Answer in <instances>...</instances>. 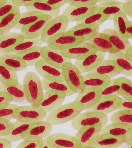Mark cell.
<instances>
[{
  "instance_id": "cell-1",
  "label": "cell",
  "mask_w": 132,
  "mask_h": 148,
  "mask_svg": "<svg viewBox=\"0 0 132 148\" xmlns=\"http://www.w3.org/2000/svg\"><path fill=\"white\" fill-rule=\"evenodd\" d=\"M83 111L82 107L74 101L61 105L47 114L45 121L52 125H60L72 121Z\"/></svg>"
},
{
  "instance_id": "cell-2",
  "label": "cell",
  "mask_w": 132,
  "mask_h": 148,
  "mask_svg": "<svg viewBox=\"0 0 132 148\" xmlns=\"http://www.w3.org/2000/svg\"><path fill=\"white\" fill-rule=\"evenodd\" d=\"M23 85L28 102L32 106L39 107L44 92L39 77L34 72H29L24 76Z\"/></svg>"
},
{
  "instance_id": "cell-3",
  "label": "cell",
  "mask_w": 132,
  "mask_h": 148,
  "mask_svg": "<svg viewBox=\"0 0 132 148\" xmlns=\"http://www.w3.org/2000/svg\"><path fill=\"white\" fill-rule=\"evenodd\" d=\"M64 81L75 93L79 94L85 88L83 75L74 64L68 62L63 68Z\"/></svg>"
},
{
  "instance_id": "cell-4",
  "label": "cell",
  "mask_w": 132,
  "mask_h": 148,
  "mask_svg": "<svg viewBox=\"0 0 132 148\" xmlns=\"http://www.w3.org/2000/svg\"><path fill=\"white\" fill-rule=\"evenodd\" d=\"M108 121L107 115L97 111L81 113L72 121V126L78 131L81 127L102 124L105 127Z\"/></svg>"
},
{
  "instance_id": "cell-5",
  "label": "cell",
  "mask_w": 132,
  "mask_h": 148,
  "mask_svg": "<svg viewBox=\"0 0 132 148\" xmlns=\"http://www.w3.org/2000/svg\"><path fill=\"white\" fill-rule=\"evenodd\" d=\"M69 23L68 18L62 14L52 18L44 27L41 34L40 38L43 43L46 44L52 37L67 31Z\"/></svg>"
},
{
  "instance_id": "cell-6",
  "label": "cell",
  "mask_w": 132,
  "mask_h": 148,
  "mask_svg": "<svg viewBox=\"0 0 132 148\" xmlns=\"http://www.w3.org/2000/svg\"><path fill=\"white\" fill-rule=\"evenodd\" d=\"M47 112L39 107L23 106L17 107L14 113V119L23 122H35L46 118Z\"/></svg>"
},
{
  "instance_id": "cell-7",
  "label": "cell",
  "mask_w": 132,
  "mask_h": 148,
  "mask_svg": "<svg viewBox=\"0 0 132 148\" xmlns=\"http://www.w3.org/2000/svg\"><path fill=\"white\" fill-rule=\"evenodd\" d=\"M126 139L127 136L117 137L101 133L94 138L85 148H118L126 143Z\"/></svg>"
},
{
  "instance_id": "cell-8",
  "label": "cell",
  "mask_w": 132,
  "mask_h": 148,
  "mask_svg": "<svg viewBox=\"0 0 132 148\" xmlns=\"http://www.w3.org/2000/svg\"><path fill=\"white\" fill-rule=\"evenodd\" d=\"M66 32L60 33L49 39L46 43L47 46L53 49L63 51L84 42L72 35L67 34Z\"/></svg>"
},
{
  "instance_id": "cell-9",
  "label": "cell",
  "mask_w": 132,
  "mask_h": 148,
  "mask_svg": "<svg viewBox=\"0 0 132 148\" xmlns=\"http://www.w3.org/2000/svg\"><path fill=\"white\" fill-rule=\"evenodd\" d=\"M52 148H79L82 145L75 136L64 133H54L47 137Z\"/></svg>"
},
{
  "instance_id": "cell-10",
  "label": "cell",
  "mask_w": 132,
  "mask_h": 148,
  "mask_svg": "<svg viewBox=\"0 0 132 148\" xmlns=\"http://www.w3.org/2000/svg\"><path fill=\"white\" fill-rule=\"evenodd\" d=\"M122 99V97L117 95L101 97L95 105L86 111H97L107 115L119 109Z\"/></svg>"
},
{
  "instance_id": "cell-11",
  "label": "cell",
  "mask_w": 132,
  "mask_h": 148,
  "mask_svg": "<svg viewBox=\"0 0 132 148\" xmlns=\"http://www.w3.org/2000/svg\"><path fill=\"white\" fill-rule=\"evenodd\" d=\"M102 89L99 88H85L82 92L78 94L74 101L82 107L83 110H86L95 105L100 99Z\"/></svg>"
},
{
  "instance_id": "cell-12",
  "label": "cell",
  "mask_w": 132,
  "mask_h": 148,
  "mask_svg": "<svg viewBox=\"0 0 132 148\" xmlns=\"http://www.w3.org/2000/svg\"><path fill=\"white\" fill-rule=\"evenodd\" d=\"M67 97L63 93L55 90L45 91L39 107L47 113L62 105Z\"/></svg>"
},
{
  "instance_id": "cell-13",
  "label": "cell",
  "mask_w": 132,
  "mask_h": 148,
  "mask_svg": "<svg viewBox=\"0 0 132 148\" xmlns=\"http://www.w3.org/2000/svg\"><path fill=\"white\" fill-rule=\"evenodd\" d=\"M34 67L37 73L44 79L51 81H64L62 69L51 65L43 59L38 61Z\"/></svg>"
},
{
  "instance_id": "cell-14",
  "label": "cell",
  "mask_w": 132,
  "mask_h": 148,
  "mask_svg": "<svg viewBox=\"0 0 132 148\" xmlns=\"http://www.w3.org/2000/svg\"><path fill=\"white\" fill-rule=\"evenodd\" d=\"M105 53L96 51L81 60H76L74 65L82 73H88L96 68L104 59Z\"/></svg>"
},
{
  "instance_id": "cell-15",
  "label": "cell",
  "mask_w": 132,
  "mask_h": 148,
  "mask_svg": "<svg viewBox=\"0 0 132 148\" xmlns=\"http://www.w3.org/2000/svg\"><path fill=\"white\" fill-rule=\"evenodd\" d=\"M100 26L96 24L88 25L77 23V25L66 31V33L72 35L84 42H86L99 33Z\"/></svg>"
},
{
  "instance_id": "cell-16",
  "label": "cell",
  "mask_w": 132,
  "mask_h": 148,
  "mask_svg": "<svg viewBox=\"0 0 132 148\" xmlns=\"http://www.w3.org/2000/svg\"><path fill=\"white\" fill-rule=\"evenodd\" d=\"M52 125L47 121L35 122L22 136L23 139L47 138L52 130Z\"/></svg>"
},
{
  "instance_id": "cell-17",
  "label": "cell",
  "mask_w": 132,
  "mask_h": 148,
  "mask_svg": "<svg viewBox=\"0 0 132 148\" xmlns=\"http://www.w3.org/2000/svg\"><path fill=\"white\" fill-rule=\"evenodd\" d=\"M60 51L68 59L78 60L83 59L88 55L97 51V50L92 44L84 41L67 49Z\"/></svg>"
},
{
  "instance_id": "cell-18",
  "label": "cell",
  "mask_w": 132,
  "mask_h": 148,
  "mask_svg": "<svg viewBox=\"0 0 132 148\" xmlns=\"http://www.w3.org/2000/svg\"><path fill=\"white\" fill-rule=\"evenodd\" d=\"M41 51L42 59L59 69H62L66 63L72 62V60L64 56L60 51L53 49L47 45L42 46Z\"/></svg>"
},
{
  "instance_id": "cell-19",
  "label": "cell",
  "mask_w": 132,
  "mask_h": 148,
  "mask_svg": "<svg viewBox=\"0 0 132 148\" xmlns=\"http://www.w3.org/2000/svg\"><path fill=\"white\" fill-rule=\"evenodd\" d=\"M97 5L91 6L69 5L62 13L68 18L69 22H78L83 20L97 9Z\"/></svg>"
},
{
  "instance_id": "cell-20",
  "label": "cell",
  "mask_w": 132,
  "mask_h": 148,
  "mask_svg": "<svg viewBox=\"0 0 132 148\" xmlns=\"http://www.w3.org/2000/svg\"><path fill=\"white\" fill-rule=\"evenodd\" d=\"M52 18L51 16L46 15L34 23L23 27L20 33L25 39H34L40 38L44 27Z\"/></svg>"
},
{
  "instance_id": "cell-21",
  "label": "cell",
  "mask_w": 132,
  "mask_h": 148,
  "mask_svg": "<svg viewBox=\"0 0 132 148\" xmlns=\"http://www.w3.org/2000/svg\"><path fill=\"white\" fill-rule=\"evenodd\" d=\"M102 33L119 52L125 53L131 45L128 39L122 37L115 29H106Z\"/></svg>"
},
{
  "instance_id": "cell-22",
  "label": "cell",
  "mask_w": 132,
  "mask_h": 148,
  "mask_svg": "<svg viewBox=\"0 0 132 148\" xmlns=\"http://www.w3.org/2000/svg\"><path fill=\"white\" fill-rule=\"evenodd\" d=\"M24 39L20 33L9 32L0 35V55L9 53L15 45Z\"/></svg>"
},
{
  "instance_id": "cell-23",
  "label": "cell",
  "mask_w": 132,
  "mask_h": 148,
  "mask_svg": "<svg viewBox=\"0 0 132 148\" xmlns=\"http://www.w3.org/2000/svg\"><path fill=\"white\" fill-rule=\"evenodd\" d=\"M103 127L102 124L81 127L75 134V137L82 144V148H85L94 138L101 133Z\"/></svg>"
},
{
  "instance_id": "cell-24",
  "label": "cell",
  "mask_w": 132,
  "mask_h": 148,
  "mask_svg": "<svg viewBox=\"0 0 132 148\" xmlns=\"http://www.w3.org/2000/svg\"><path fill=\"white\" fill-rule=\"evenodd\" d=\"M20 12L19 7L16 6L11 12L0 18V35L9 33L18 23Z\"/></svg>"
},
{
  "instance_id": "cell-25",
  "label": "cell",
  "mask_w": 132,
  "mask_h": 148,
  "mask_svg": "<svg viewBox=\"0 0 132 148\" xmlns=\"http://www.w3.org/2000/svg\"><path fill=\"white\" fill-rule=\"evenodd\" d=\"M0 63L16 72L23 71L27 68L25 62L18 56L11 53L0 55Z\"/></svg>"
},
{
  "instance_id": "cell-26",
  "label": "cell",
  "mask_w": 132,
  "mask_h": 148,
  "mask_svg": "<svg viewBox=\"0 0 132 148\" xmlns=\"http://www.w3.org/2000/svg\"><path fill=\"white\" fill-rule=\"evenodd\" d=\"M85 88L103 89L110 83L111 79L95 73H88L83 75Z\"/></svg>"
},
{
  "instance_id": "cell-27",
  "label": "cell",
  "mask_w": 132,
  "mask_h": 148,
  "mask_svg": "<svg viewBox=\"0 0 132 148\" xmlns=\"http://www.w3.org/2000/svg\"><path fill=\"white\" fill-rule=\"evenodd\" d=\"M86 42L93 45L97 51L108 54H115L119 52L105 37L102 32H99L95 37Z\"/></svg>"
},
{
  "instance_id": "cell-28",
  "label": "cell",
  "mask_w": 132,
  "mask_h": 148,
  "mask_svg": "<svg viewBox=\"0 0 132 148\" xmlns=\"http://www.w3.org/2000/svg\"><path fill=\"white\" fill-rule=\"evenodd\" d=\"M89 73H95L111 79L121 74L122 72L114 61L104 59L96 68Z\"/></svg>"
},
{
  "instance_id": "cell-29",
  "label": "cell",
  "mask_w": 132,
  "mask_h": 148,
  "mask_svg": "<svg viewBox=\"0 0 132 148\" xmlns=\"http://www.w3.org/2000/svg\"><path fill=\"white\" fill-rule=\"evenodd\" d=\"M108 59L115 62L121 71V74L128 77H132V62L126 59L122 52L109 54Z\"/></svg>"
},
{
  "instance_id": "cell-30",
  "label": "cell",
  "mask_w": 132,
  "mask_h": 148,
  "mask_svg": "<svg viewBox=\"0 0 132 148\" xmlns=\"http://www.w3.org/2000/svg\"><path fill=\"white\" fill-rule=\"evenodd\" d=\"M34 123L16 120L13 123V127L11 132L5 137L12 143L22 140V135L29 129Z\"/></svg>"
},
{
  "instance_id": "cell-31",
  "label": "cell",
  "mask_w": 132,
  "mask_h": 148,
  "mask_svg": "<svg viewBox=\"0 0 132 148\" xmlns=\"http://www.w3.org/2000/svg\"><path fill=\"white\" fill-rule=\"evenodd\" d=\"M44 91L53 90L65 94L67 96H71L75 94L73 92L65 81H51L45 79L41 80Z\"/></svg>"
},
{
  "instance_id": "cell-32",
  "label": "cell",
  "mask_w": 132,
  "mask_h": 148,
  "mask_svg": "<svg viewBox=\"0 0 132 148\" xmlns=\"http://www.w3.org/2000/svg\"><path fill=\"white\" fill-rule=\"evenodd\" d=\"M124 2L118 1H110L106 3L97 4L98 9L105 16L109 17V19L113 18L115 15L124 12L123 11Z\"/></svg>"
},
{
  "instance_id": "cell-33",
  "label": "cell",
  "mask_w": 132,
  "mask_h": 148,
  "mask_svg": "<svg viewBox=\"0 0 132 148\" xmlns=\"http://www.w3.org/2000/svg\"><path fill=\"white\" fill-rule=\"evenodd\" d=\"M131 127L130 125L125 123H111L103 127L101 133L107 134L117 137H124L127 136Z\"/></svg>"
},
{
  "instance_id": "cell-34",
  "label": "cell",
  "mask_w": 132,
  "mask_h": 148,
  "mask_svg": "<svg viewBox=\"0 0 132 148\" xmlns=\"http://www.w3.org/2000/svg\"><path fill=\"white\" fill-rule=\"evenodd\" d=\"M26 8L28 11L38 12L45 15H50L52 18L59 15L60 11V8H56L42 0L35 1Z\"/></svg>"
},
{
  "instance_id": "cell-35",
  "label": "cell",
  "mask_w": 132,
  "mask_h": 148,
  "mask_svg": "<svg viewBox=\"0 0 132 148\" xmlns=\"http://www.w3.org/2000/svg\"><path fill=\"white\" fill-rule=\"evenodd\" d=\"M1 90H4L12 97V101L20 102L27 100L23 84L19 83L16 85H6L0 83Z\"/></svg>"
},
{
  "instance_id": "cell-36",
  "label": "cell",
  "mask_w": 132,
  "mask_h": 148,
  "mask_svg": "<svg viewBox=\"0 0 132 148\" xmlns=\"http://www.w3.org/2000/svg\"><path fill=\"white\" fill-rule=\"evenodd\" d=\"M45 15L38 12L32 11H28L21 13L18 23L14 29H21L23 27L37 22Z\"/></svg>"
},
{
  "instance_id": "cell-37",
  "label": "cell",
  "mask_w": 132,
  "mask_h": 148,
  "mask_svg": "<svg viewBox=\"0 0 132 148\" xmlns=\"http://www.w3.org/2000/svg\"><path fill=\"white\" fill-rule=\"evenodd\" d=\"M41 47V46H36L16 55L25 62L27 67L34 66L38 61L42 59Z\"/></svg>"
},
{
  "instance_id": "cell-38",
  "label": "cell",
  "mask_w": 132,
  "mask_h": 148,
  "mask_svg": "<svg viewBox=\"0 0 132 148\" xmlns=\"http://www.w3.org/2000/svg\"><path fill=\"white\" fill-rule=\"evenodd\" d=\"M42 43L40 37L34 39L24 38L23 41L15 45L10 51L9 53L17 55L36 46H41Z\"/></svg>"
},
{
  "instance_id": "cell-39",
  "label": "cell",
  "mask_w": 132,
  "mask_h": 148,
  "mask_svg": "<svg viewBox=\"0 0 132 148\" xmlns=\"http://www.w3.org/2000/svg\"><path fill=\"white\" fill-rule=\"evenodd\" d=\"M17 72L11 71L0 63V83L4 85H16L19 83Z\"/></svg>"
},
{
  "instance_id": "cell-40",
  "label": "cell",
  "mask_w": 132,
  "mask_h": 148,
  "mask_svg": "<svg viewBox=\"0 0 132 148\" xmlns=\"http://www.w3.org/2000/svg\"><path fill=\"white\" fill-rule=\"evenodd\" d=\"M112 19L114 21V29L122 37L127 38V25L129 20L126 14L122 12L115 15Z\"/></svg>"
},
{
  "instance_id": "cell-41",
  "label": "cell",
  "mask_w": 132,
  "mask_h": 148,
  "mask_svg": "<svg viewBox=\"0 0 132 148\" xmlns=\"http://www.w3.org/2000/svg\"><path fill=\"white\" fill-rule=\"evenodd\" d=\"M108 19L109 17L103 14L97 8L94 12L87 16L83 20L77 22V23H84L88 25L96 24L100 26Z\"/></svg>"
},
{
  "instance_id": "cell-42",
  "label": "cell",
  "mask_w": 132,
  "mask_h": 148,
  "mask_svg": "<svg viewBox=\"0 0 132 148\" xmlns=\"http://www.w3.org/2000/svg\"><path fill=\"white\" fill-rule=\"evenodd\" d=\"M111 123H121L132 126V110H118L111 116Z\"/></svg>"
},
{
  "instance_id": "cell-43",
  "label": "cell",
  "mask_w": 132,
  "mask_h": 148,
  "mask_svg": "<svg viewBox=\"0 0 132 148\" xmlns=\"http://www.w3.org/2000/svg\"><path fill=\"white\" fill-rule=\"evenodd\" d=\"M121 87L119 96L128 100L132 101V81L126 77L116 78Z\"/></svg>"
},
{
  "instance_id": "cell-44",
  "label": "cell",
  "mask_w": 132,
  "mask_h": 148,
  "mask_svg": "<svg viewBox=\"0 0 132 148\" xmlns=\"http://www.w3.org/2000/svg\"><path fill=\"white\" fill-rule=\"evenodd\" d=\"M121 87L120 84L116 81V79H111L110 83L101 91V97L110 95H120Z\"/></svg>"
},
{
  "instance_id": "cell-45",
  "label": "cell",
  "mask_w": 132,
  "mask_h": 148,
  "mask_svg": "<svg viewBox=\"0 0 132 148\" xmlns=\"http://www.w3.org/2000/svg\"><path fill=\"white\" fill-rule=\"evenodd\" d=\"M19 106L11 103L8 106L0 108V118L11 120L14 119V113Z\"/></svg>"
},
{
  "instance_id": "cell-46",
  "label": "cell",
  "mask_w": 132,
  "mask_h": 148,
  "mask_svg": "<svg viewBox=\"0 0 132 148\" xmlns=\"http://www.w3.org/2000/svg\"><path fill=\"white\" fill-rule=\"evenodd\" d=\"M23 140L18 145L16 148H41L43 140L42 138H28Z\"/></svg>"
},
{
  "instance_id": "cell-47",
  "label": "cell",
  "mask_w": 132,
  "mask_h": 148,
  "mask_svg": "<svg viewBox=\"0 0 132 148\" xmlns=\"http://www.w3.org/2000/svg\"><path fill=\"white\" fill-rule=\"evenodd\" d=\"M13 127V123L9 120L0 118V137L8 135Z\"/></svg>"
},
{
  "instance_id": "cell-48",
  "label": "cell",
  "mask_w": 132,
  "mask_h": 148,
  "mask_svg": "<svg viewBox=\"0 0 132 148\" xmlns=\"http://www.w3.org/2000/svg\"><path fill=\"white\" fill-rule=\"evenodd\" d=\"M16 6L12 0H7L4 5L0 7V18L9 14Z\"/></svg>"
},
{
  "instance_id": "cell-49",
  "label": "cell",
  "mask_w": 132,
  "mask_h": 148,
  "mask_svg": "<svg viewBox=\"0 0 132 148\" xmlns=\"http://www.w3.org/2000/svg\"><path fill=\"white\" fill-rule=\"evenodd\" d=\"M67 4L69 5L77 6H91L97 4V0H69Z\"/></svg>"
},
{
  "instance_id": "cell-50",
  "label": "cell",
  "mask_w": 132,
  "mask_h": 148,
  "mask_svg": "<svg viewBox=\"0 0 132 148\" xmlns=\"http://www.w3.org/2000/svg\"><path fill=\"white\" fill-rule=\"evenodd\" d=\"M12 102V97L4 90H0V108L8 106Z\"/></svg>"
},
{
  "instance_id": "cell-51",
  "label": "cell",
  "mask_w": 132,
  "mask_h": 148,
  "mask_svg": "<svg viewBox=\"0 0 132 148\" xmlns=\"http://www.w3.org/2000/svg\"><path fill=\"white\" fill-rule=\"evenodd\" d=\"M42 1L56 8H60L61 7L67 4L69 0H42Z\"/></svg>"
},
{
  "instance_id": "cell-52",
  "label": "cell",
  "mask_w": 132,
  "mask_h": 148,
  "mask_svg": "<svg viewBox=\"0 0 132 148\" xmlns=\"http://www.w3.org/2000/svg\"><path fill=\"white\" fill-rule=\"evenodd\" d=\"M13 3L17 6L20 7L29 6L32 5L34 2L42 0H12Z\"/></svg>"
},
{
  "instance_id": "cell-53",
  "label": "cell",
  "mask_w": 132,
  "mask_h": 148,
  "mask_svg": "<svg viewBox=\"0 0 132 148\" xmlns=\"http://www.w3.org/2000/svg\"><path fill=\"white\" fill-rule=\"evenodd\" d=\"M123 8V11L127 16L132 18V1L124 2Z\"/></svg>"
},
{
  "instance_id": "cell-54",
  "label": "cell",
  "mask_w": 132,
  "mask_h": 148,
  "mask_svg": "<svg viewBox=\"0 0 132 148\" xmlns=\"http://www.w3.org/2000/svg\"><path fill=\"white\" fill-rule=\"evenodd\" d=\"M132 110V101L128 100L122 98V103L118 110Z\"/></svg>"
},
{
  "instance_id": "cell-55",
  "label": "cell",
  "mask_w": 132,
  "mask_h": 148,
  "mask_svg": "<svg viewBox=\"0 0 132 148\" xmlns=\"http://www.w3.org/2000/svg\"><path fill=\"white\" fill-rule=\"evenodd\" d=\"M12 147V142L5 136L0 137V148H9Z\"/></svg>"
},
{
  "instance_id": "cell-56",
  "label": "cell",
  "mask_w": 132,
  "mask_h": 148,
  "mask_svg": "<svg viewBox=\"0 0 132 148\" xmlns=\"http://www.w3.org/2000/svg\"><path fill=\"white\" fill-rule=\"evenodd\" d=\"M127 38L132 39V21H129L127 25Z\"/></svg>"
},
{
  "instance_id": "cell-57",
  "label": "cell",
  "mask_w": 132,
  "mask_h": 148,
  "mask_svg": "<svg viewBox=\"0 0 132 148\" xmlns=\"http://www.w3.org/2000/svg\"><path fill=\"white\" fill-rule=\"evenodd\" d=\"M126 59L132 62V45H131L124 53Z\"/></svg>"
},
{
  "instance_id": "cell-58",
  "label": "cell",
  "mask_w": 132,
  "mask_h": 148,
  "mask_svg": "<svg viewBox=\"0 0 132 148\" xmlns=\"http://www.w3.org/2000/svg\"><path fill=\"white\" fill-rule=\"evenodd\" d=\"M125 144L128 146L132 145V126H131V129L128 134L127 136L126 141Z\"/></svg>"
},
{
  "instance_id": "cell-59",
  "label": "cell",
  "mask_w": 132,
  "mask_h": 148,
  "mask_svg": "<svg viewBox=\"0 0 132 148\" xmlns=\"http://www.w3.org/2000/svg\"><path fill=\"white\" fill-rule=\"evenodd\" d=\"M51 148L50 145V144H49V142H48V140H47V138H43V140H42V146H41V148Z\"/></svg>"
},
{
  "instance_id": "cell-60",
  "label": "cell",
  "mask_w": 132,
  "mask_h": 148,
  "mask_svg": "<svg viewBox=\"0 0 132 148\" xmlns=\"http://www.w3.org/2000/svg\"><path fill=\"white\" fill-rule=\"evenodd\" d=\"M97 4H101V3H106V2H110V1H116L118 0H97Z\"/></svg>"
},
{
  "instance_id": "cell-61",
  "label": "cell",
  "mask_w": 132,
  "mask_h": 148,
  "mask_svg": "<svg viewBox=\"0 0 132 148\" xmlns=\"http://www.w3.org/2000/svg\"><path fill=\"white\" fill-rule=\"evenodd\" d=\"M7 0H0V7L2 5H4Z\"/></svg>"
},
{
  "instance_id": "cell-62",
  "label": "cell",
  "mask_w": 132,
  "mask_h": 148,
  "mask_svg": "<svg viewBox=\"0 0 132 148\" xmlns=\"http://www.w3.org/2000/svg\"><path fill=\"white\" fill-rule=\"evenodd\" d=\"M123 1H132V0H123Z\"/></svg>"
},
{
  "instance_id": "cell-63",
  "label": "cell",
  "mask_w": 132,
  "mask_h": 148,
  "mask_svg": "<svg viewBox=\"0 0 132 148\" xmlns=\"http://www.w3.org/2000/svg\"><path fill=\"white\" fill-rule=\"evenodd\" d=\"M1 90V84H0V90Z\"/></svg>"
},
{
  "instance_id": "cell-64",
  "label": "cell",
  "mask_w": 132,
  "mask_h": 148,
  "mask_svg": "<svg viewBox=\"0 0 132 148\" xmlns=\"http://www.w3.org/2000/svg\"><path fill=\"white\" fill-rule=\"evenodd\" d=\"M129 147H130V148H132V145H130V146H129Z\"/></svg>"
}]
</instances>
